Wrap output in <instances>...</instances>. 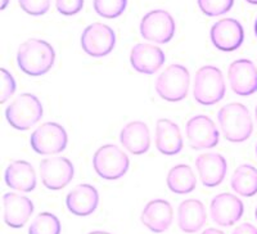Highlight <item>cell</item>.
<instances>
[{"label": "cell", "mask_w": 257, "mask_h": 234, "mask_svg": "<svg viewBox=\"0 0 257 234\" xmlns=\"http://www.w3.org/2000/svg\"><path fill=\"white\" fill-rule=\"evenodd\" d=\"M230 185L235 193L243 197L257 194V169L252 165H240L234 170Z\"/></svg>", "instance_id": "d4e9b609"}, {"label": "cell", "mask_w": 257, "mask_h": 234, "mask_svg": "<svg viewBox=\"0 0 257 234\" xmlns=\"http://www.w3.org/2000/svg\"><path fill=\"white\" fill-rule=\"evenodd\" d=\"M4 221L15 229L24 228L34 214V203L26 196L18 193H6L3 196Z\"/></svg>", "instance_id": "e0dca14e"}, {"label": "cell", "mask_w": 257, "mask_h": 234, "mask_svg": "<svg viewBox=\"0 0 257 234\" xmlns=\"http://www.w3.org/2000/svg\"><path fill=\"white\" fill-rule=\"evenodd\" d=\"M88 234H111L108 233V231H103V230H94V231H90V233Z\"/></svg>", "instance_id": "836d02e7"}, {"label": "cell", "mask_w": 257, "mask_h": 234, "mask_svg": "<svg viewBox=\"0 0 257 234\" xmlns=\"http://www.w3.org/2000/svg\"><path fill=\"white\" fill-rule=\"evenodd\" d=\"M61 221L50 212H40L29 228V234H61Z\"/></svg>", "instance_id": "484cf974"}, {"label": "cell", "mask_w": 257, "mask_h": 234, "mask_svg": "<svg viewBox=\"0 0 257 234\" xmlns=\"http://www.w3.org/2000/svg\"><path fill=\"white\" fill-rule=\"evenodd\" d=\"M120 142L125 150L135 156L148 152L151 147V133L143 121H132L126 124L120 133Z\"/></svg>", "instance_id": "44dd1931"}, {"label": "cell", "mask_w": 257, "mask_h": 234, "mask_svg": "<svg viewBox=\"0 0 257 234\" xmlns=\"http://www.w3.org/2000/svg\"><path fill=\"white\" fill-rule=\"evenodd\" d=\"M127 0H94L96 15L103 18H117L125 12Z\"/></svg>", "instance_id": "4316f807"}, {"label": "cell", "mask_w": 257, "mask_h": 234, "mask_svg": "<svg viewBox=\"0 0 257 234\" xmlns=\"http://www.w3.org/2000/svg\"><path fill=\"white\" fill-rule=\"evenodd\" d=\"M220 129L225 139L231 143H242L251 137L253 123L248 108L242 103H229L217 113Z\"/></svg>", "instance_id": "7a4b0ae2"}, {"label": "cell", "mask_w": 257, "mask_h": 234, "mask_svg": "<svg viewBox=\"0 0 257 234\" xmlns=\"http://www.w3.org/2000/svg\"><path fill=\"white\" fill-rule=\"evenodd\" d=\"M256 156H257V143H256Z\"/></svg>", "instance_id": "ab89813d"}, {"label": "cell", "mask_w": 257, "mask_h": 234, "mask_svg": "<svg viewBox=\"0 0 257 234\" xmlns=\"http://www.w3.org/2000/svg\"><path fill=\"white\" fill-rule=\"evenodd\" d=\"M44 113L43 104L36 95L31 93L20 94L7 107L6 119L16 130H29L38 124Z\"/></svg>", "instance_id": "277c9868"}, {"label": "cell", "mask_w": 257, "mask_h": 234, "mask_svg": "<svg viewBox=\"0 0 257 234\" xmlns=\"http://www.w3.org/2000/svg\"><path fill=\"white\" fill-rule=\"evenodd\" d=\"M188 143L193 150H210L219 144L220 133L212 119L206 114L192 117L185 126Z\"/></svg>", "instance_id": "30bf717a"}, {"label": "cell", "mask_w": 257, "mask_h": 234, "mask_svg": "<svg viewBox=\"0 0 257 234\" xmlns=\"http://www.w3.org/2000/svg\"><path fill=\"white\" fill-rule=\"evenodd\" d=\"M226 93L225 79L221 70L216 66H203L194 77L193 95L202 105H213L222 100Z\"/></svg>", "instance_id": "3957f363"}, {"label": "cell", "mask_w": 257, "mask_h": 234, "mask_svg": "<svg viewBox=\"0 0 257 234\" xmlns=\"http://www.w3.org/2000/svg\"><path fill=\"white\" fill-rule=\"evenodd\" d=\"M75 167L66 157L44 158L40 162L41 182L50 190H61L72 182Z\"/></svg>", "instance_id": "8fae6325"}, {"label": "cell", "mask_w": 257, "mask_h": 234, "mask_svg": "<svg viewBox=\"0 0 257 234\" xmlns=\"http://www.w3.org/2000/svg\"><path fill=\"white\" fill-rule=\"evenodd\" d=\"M116 45V34L113 29L100 22L89 25L82 31L81 47L88 56L102 58L108 56Z\"/></svg>", "instance_id": "9c48e42d"}, {"label": "cell", "mask_w": 257, "mask_h": 234, "mask_svg": "<svg viewBox=\"0 0 257 234\" xmlns=\"http://www.w3.org/2000/svg\"><path fill=\"white\" fill-rule=\"evenodd\" d=\"M128 166L127 155L114 144L102 146L93 156L94 170L104 180H118L127 173Z\"/></svg>", "instance_id": "8992f818"}, {"label": "cell", "mask_w": 257, "mask_h": 234, "mask_svg": "<svg viewBox=\"0 0 257 234\" xmlns=\"http://www.w3.org/2000/svg\"><path fill=\"white\" fill-rule=\"evenodd\" d=\"M202 234H225L222 230H219V229L215 228H207L206 230L202 231Z\"/></svg>", "instance_id": "d6a6232c"}, {"label": "cell", "mask_w": 257, "mask_h": 234, "mask_svg": "<svg viewBox=\"0 0 257 234\" xmlns=\"http://www.w3.org/2000/svg\"><path fill=\"white\" fill-rule=\"evenodd\" d=\"M56 52L49 43L40 39H29L20 45L17 65L22 72L32 77L43 76L52 70Z\"/></svg>", "instance_id": "6da1fadb"}, {"label": "cell", "mask_w": 257, "mask_h": 234, "mask_svg": "<svg viewBox=\"0 0 257 234\" xmlns=\"http://www.w3.org/2000/svg\"><path fill=\"white\" fill-rule=\"evenodd\" d=\"M58 12L63 16H75L84 8V0H56Z\"/></svg>", "instance_id": "4dcf8cb0"}, {"label": "cell", "mask_w": 257, "mask_h": 234, "mask_svg": "<svg viewBox=\"0 0 257 234\" xmlns=\"http://www.w3.org/2000/svg\"><path fill=\"white\" fill-rule=\"evenodd\" d=\"M141 220L142 224L153 233H164L173 224V206L165 199H152L144 206Z\"/></svg>", "instance_id": "2e32d148"}, {"label": "cell", "mask_w": 257, "mask_h": 234, "mask_svg": "<svg viewBox=\"0 0 257 234\" xmlns=\"http://www.w3.org/2000/svg\"><path fill=\"white\" fill-rule=\"evenodd\" d=\"M6 184L11 189L29 193L36 188V173L32 165L24 160H16L7 166L4 173Z\"/></svg>", "instance_id": "7402d4cb"}, {"label": "cell", "mask_w": 257, "mask_h": 234, "mask_svg": "<svg viewBox=\"0 0 257 234\" xmlns=\"http://www.w3.org/2000/svg\"><path fill=\"white\" fill-rule=\"evenodd\" d=\"M169 189L176 194H187L197 187L196 174L189 165H176L170 170L166 179Z\"/></svg>", "instance_id": "cb8c5ba5"}, {"label": "cell", "mask_w": 257, "mask_h": 234, "mask_svg": "<svg viewBox=\"0 0 257 234\" xmlns=\"http://www.w3.org/2000/svg\"><path fill=\"white\" fill-rule=\"evenodd\" d=\"M18 4L30 16H44L50 8V0H18Z\"/></svg>", "instance_id": "f1b7e54d"}, {"label": "cell", "mask_w": 257, "mask_h": 234, "mask_svg": "<svg viewBox=\"0 0 257 234\" xmlns=\"http://www.w3.org/2000/svg\"><path fill=\"white\" fill-rule=\"evenodd\" d=\"M11 0H2V9H6Z\"/></svg>", "instance_id": "e575fe53"}, {"label": "cell", "mask_w": 257, "mask_h": 234, "mask_svg": "<svg viewBox=\"0 0 257 234\" xmlns=\"http://www.w3.org/2000/svg\"><path fill=\"white\" fill-rule=\"evenodd\" d=\"M254 34L257 36V18H256V22H254Z\"/></svg>", "instance_id": "8d00e7d4"}, {"label": "cell", "mask_w": 257, "mask_h": 234, "mask_svg": "<svg viewBox=\"0 0 257 234\" xmlns=\"http://www.w3.org/2000/svg\"><path fill=\"white\" fill-rule=\"evenodd\" d=\"M210 38L212 44L222 52L237 50L244 40V30L239 21L224 18L211 27Z\"/></svg>", "instance_id": "4fadbf2b"}, {"label": "cell", "mask_w": 257, "mask_h": 234, "mask_svg": "<svg viewBox=\"0 0 257 234\" xmlns=\"http://www.w3.org/2000/svg\"><path fill=\"white\" fill-rule=\"evenodd\" d=\"M248 4H252V6H257V0H245Z\"/></svg>", "instance_id": "d590c367"}, {"label": "cell", "mask_w": 257, "mask_h": 234, "mask_svg": "<svg viewBox=\"0 0 257 234\" xmlns=\"http://www.w3.org/2000/svg\"><path fill=\"white\" fill-rule=\"evenodd\" d=\"M202 12L208 17H217L229 12L234 0H197Z\"/></svg>", "instance_id": "83f0119b"}, {"label": "cell", "mask_w": 257, "mask_h": 234, "mask_svg": "<svg viewBox=\"0 0 257 234\" xmlns=\"http://www.w3.org/2000/svg\"><path fill=\"white\" fill-rule=\"evenodd\" d=\"M233 234H257V228L249 222H243L234 229Z\"/></svg>", "instance_id": "1f68e13d"}, {"label": "cell", "mask_w": 257, "mask_h": 234, "mask_svg": "<svg viewBox=\"0 0 257 234\" xmlns=\"http://www.w3.org/2000/svg\"><path fill=\"white\" fill-rule=\"evenodd\" d=\"M99 205V193L90 184H79L66 197V206L76 216H89Z\"/></svg>", "instance_id": "d6986e66"}, {"label": "cell", "mask_w": 257, "mask_h": 234, "mask_svg": "<svg viewBox=\"0 0 257 234\" xmlns=\"http://www.w3.org/2000/svg\"><path fill=\"white\" fill-rule=\"evenodd\" d=\"M230 88L240 97H248L257 91V68L249 59H237L228 70Z\"/></svg>", "instance_id": "7c38bea8"}, {"label": "cell", "mask_w": 257, "mask_h": 234, "mask_svg": "<svg viewBox=\"0 0 257 234\" xmlns=\"http://www.w3.org/2000/svg\"><path fill=\"white\" fill-rule=\"evenodd\" d=\"M184 146L180 128L169 119H160L156 124V147L162 155L175 156Z\"/></svg>", "instance_id": "ffe728a7"}, {"label": "cell", "mask_w": 257, "mask_h": 234, "mask_svg": "<svg viewBox=\"0 0 257 234\" xmlns=\"http://www.w3.org/2000/svg\"><path fill=\"white\" fill-rule=\"evenodd\" d=\"M190 73L183 65H171L156 80V91L167 102H180L189 93Z\"/></svg>", "instance_id": "5b68a950"}, {"label": "cell", "mask_w": 257, "mask_h": 234, "mask_svg": "<svg viewBox=\"0 0 257 234\" xmlns=\"http://www.w3.org/2000/svg\"><path fill=\"white\" fill-rule=\"evenodd\" d=\"M207 221L205 205L199 199H185L178 208V225L181 231L192 234L201 230Z\"/></svg>", "instance_id": "603a6c76"}, {"label": "cell", "mask_w": 257, "mask_h": 234, "mask_svg": "<svg viewBox=\"0 0 257 234\" xmlns=\"http://www.w3.org/2000/svg\"><path fill=\"white\" fill-rule=\"evenodd\" d=\"M176 24L173 16L164 9H155L147 13L141 22V35L157 44H166L173 40Z\"/></svg>", "instance_id": "ba28073f"}, {"label": "cell", "mask_w": 257, "mask_h": 234, "mask_svg": "<svg viewBox=\"0 0 257 234\" xmlns=\"http://www.w3.org/2000/svg\"><path fill=\"white\" fill-rule=\"evenodd\" d=\"M254 216H256V219H257V207H256V211H254Z\"/></svg>", "instance_id": "f35d334b"}, {"label": "cell", "mask_w": 257, "mask_h": 234, "mask_svg": "<svg viewBox=\"0 0 257 234\" xmlns=\"http://www.w3.org/2000/svg\"><path fill=\"white\" fill-rule=\"evenodd\" d=\"M2 95H0V102L6 103L7 100L11 99V97H13L15 94L16 88V80L12 76V73L7 71L6 68H2Z\"/></svg>", "instance_id": "f546056e"}, {"label": "cell", "mask_w": 257, "mask_h": 234, "mask_svg": "<svg viewBox=\"0 0 257 234\" xmlns=\"http://www.w3.org/2000/svg\"><path fill=\"white\" fill-rule=\"evenodd\" d=\"M211 219L221 226H231L239 221L244 212L242 199L235 194L220 193L213 197L210 205Z\"/></svg>", "instance_id": "5bb4252c"}, {"label": "cell", "mask_w": 257, "mask_h": 234, "mask_svg": "<svg viewBox=\"0 0 257 234\" xmlns=\"http://www.w3.org/2000/svg\"><path fill=\"white\" fill-rule=\"evenodd\" d=\"M67 132L57 123H45L36 128L30 137L31 148L39 155H57L66 150Z\"/></svg>", "instance_id": "52a82bcc"}, {"label": "cell", "mask_w": 257, "mask_h": 234, "mask_svg": "<svg viewBox=\"0 0 257 234\" xmlns=\"http://www.w3.org/2000/svg\"><path fill=\"white\" fill-rule=\"evenodd\" d=\"M254 114H256V121H257V105H256V109H254Z\"/></svg>", "instance_id": "74e56055"}, {"label": "cell", "mask_w": 257, "mask_h": 234, "mask_svg": "<svg viewBox=\"0 0 257 234\" xmlns=\"http://www.w3.org/2000/svg\"><path fill=\"white\" fill-rule=\"evenodd\" d=\"M196 167L202 184L208 188L221 184L228 173L226 158L220 153L210 152L199 155L196 160Z\"/></svg>", "instance_id": "9a60e30c"}, {"label": "cell", "mask_w": 257, "mask_h": 234, "mask_svg": "<svg viewBox=\"0 0 257 234\" xmlns=\"http://www.w3.org/2000/svg\"><path fill=\"white\" fill-rule=\"evenodd\" d=\"M166 62L164 50L156 45L137 44L130 52V63L133 68L144 75H153Z\"/></svg>", "instance_id": "ac0fdd59"}]
</instances>
